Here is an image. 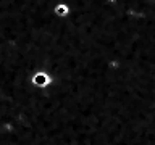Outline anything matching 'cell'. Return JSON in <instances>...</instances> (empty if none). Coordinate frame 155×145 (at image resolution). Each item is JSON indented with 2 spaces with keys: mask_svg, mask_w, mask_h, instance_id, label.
Wrapping results in <instances>:
<instances>
[{
  "mask_svg": "<svg viewBox=\"0 0 155 145\" xmlns=\"http://www.w3.org/2000/svg\"><path fill=\"white\" fill-rule=\"evenodd\" d=\"M53 84V76L47 69H37L31 74V85L34 89H48Z\"/></svg>",
  "mask_w": 155,
  "mask_h": 145,
  "instance_id": "6da1fadb",
  "label": "cell"
},
{
  "mask_svg": "<svg viewBox=\"0 0 155 145\" xmlns=\"http://www.w3.org/2000/svg\"><path fill=\"white\" fill-rule=\"evenodd\" d=\"M53 14L60 19H66L71 14V7L65 2H58L55 7H53Z\"/></svg>",
  "mask_w": 155,
  "mask_h": 145,
  "instance_id": "7a4b0ae2",
  "label": "cell"
}]
</instances>
